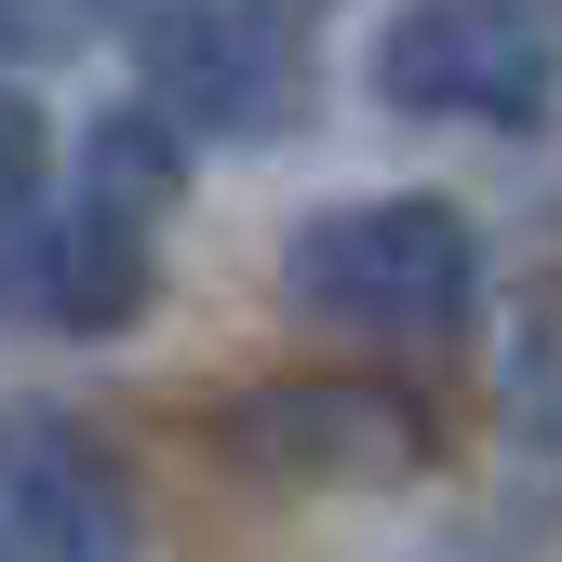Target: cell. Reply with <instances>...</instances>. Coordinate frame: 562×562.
Masks as SVG:
<instances>
[{
  "label": "cell",
  "mask_w": 562,
  "mask_h": 562,
  "mask_svg": "<svg viewBox=\"0 0 562 562\" xmlns=\"http://www.w3.org/2000/svg\"><path fill=\"white\" fill-rule=\"evenodd\" d=\"M281 295L308 322H375V335H456L482 308V228L429 188L335 201L281 241Z\"/></svg>",
  "instance_id": "cell-1"
},
{
  "label": "cell",
  "mask_w": 562,
  "mask_h": 562,
  "mask_svg": "<svg viewBox=\"0 0 562 562\" xmlns=\"http://www.w3.org/2000/svg\"><path fill=\"white\" fill-rule=\"evenodd\" d=\"M375 94L402 121H482L536 134L562 108V27L536 0H402L375 27Z\"/></svg>",
  "instance_id": "cell-2"
},
{
  "label": "cell",
  "mask_w": 562,
  "mask_h": 562,
  "mask_svg": "<svg viewBox=\"0 0 562 562\" xmlns=\"http://www.w3.org/2000/svg\"><path fill=\"white\" fill-rule=\"evenodd\" d=\"M134 81L175 134H228V148H268V134L308 121V54L268 0H148L134 14Z\"/></svg>",
  "instance_id": "cell-3"
},
{
  "label": "cell",
  "mask_w": 562,
  "mask_h": 562,
  "mask_svg": "<svg viewBox=\"0 0 562 562\" xmlns=\"http://www.w3.org/2000/svg\"><path fill=\"white\" fill-rule=\"evenodd\" d=\"M215 442L255 482H322V496H375V482L429 469V415L375 375H268L215 415Z\"/></svg>",
  "instance_id": "cell-4"
},
{
  "label": "cell",
  "mask_w": 562,
  "mask_h": 562,
  "mask_svg": "<svg viewBox=\"0 0 562 562\" xmlns=\"http://www.w3.org/2000/svg\"><path fill=\"white\" fill-rule=\"evenodd\" d=\"M0 522L41 562H134V482L81 415L0 402Z\"/></svg>",
  "instance_id": "cell-5"
},
{
  "label": "cell",
  "mask_w": 562,
  "mask_h": 562,
  "mask_svg": "<svg viewBox=\"0 0 562 562\" xmlns=\"http://www.w3.org/2000/svg\"><path fill=\"white\" fill-rule=\"evenodd\" d=\"M27 215H41V201H27ZM148 255H161V228H134V215H108L94 188H67L54 215L27 228V255H14V295L54 335H121L134 308H148Z\"/></svg>",
  "instance_id": "cell-6"
},
{
  "label": "cell",
  "mask_w": 562,
  "mask_h": 562,
  "mask_svg": "<svg viewBox=\"0 0 562 562\" xmlns=\"http://www.w3.org/2000/svg\"><path fill=\"white\" fill-rule=\"evenodd\" d=\"M81 188L108 201V215H134V228H161L175 215V188H188V134L134 94V108H94V134H81Z\"/></svg>",
  "instance_id": "cell-7"
},
{
  "label": "cell",
  "mask_w": 562,
  "mask_h": 562,
  "mask_svg": "<svg viewBox=\"0 0 562 562\" xmlns=\"http://www.w3.org/2000/svg\"><path fill=\"white\" fill-rule=\"evenodd\" d=\"M94 41V0H0V67H54Z\"/></svg>",
  "instance_id": "cell-8"
},
{
  "label": "cell",
  "mask_w": 562,
  "mask_h": 562,
  "mask_svg": "<svg viewBox=\"0 0 562 562\" xmlns=\"http://www.w3.org/2000/svg\"><path fill=\"white\" fill-rule=\"evenodd\" d=\"M41 175H54V134H41V108H14V94H0V228H14L27 201H41Z\"/></svg>",
  "instance_id": "cell-9"
},
{
  "label": "cell",
  "mask_w": 562,
  "mask_h": 562,
  "mask_svg": "<svg viewBox=\"0 0 562 562\" xmlns=\"http://www.w3.org/2000/svg\"><path fill=\"white\" fill-rule=\"evenodd\" d=\"M268 14H322V0H268Z\"/></svg>",
  "instance_id": "cell-10"
},
{
  "label": "cell",
  "mask_w": 562,
  "mask_h": 562,
  "mask_svg": "<svg viewBox=\"0 0 562 562\" xmlns=\"http://www.w3.org/2000/svg\"><path fill=\"white\" fill-rule=\"evenodd\" d=\"M0 562H14V549H0Z\"/></svg>",
  "instance_id": "cell-11"
}]
</instances>
